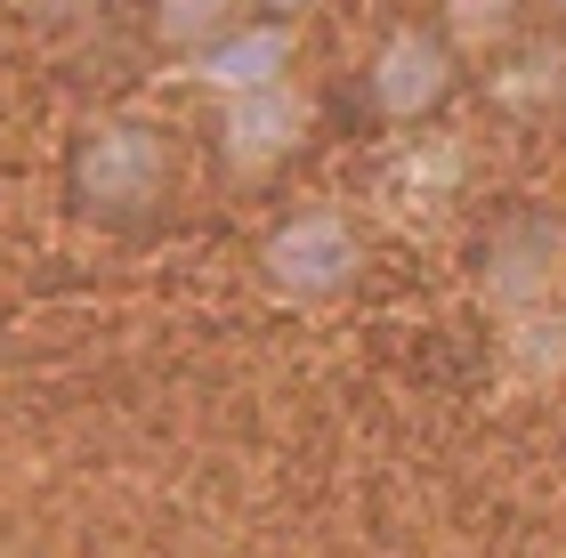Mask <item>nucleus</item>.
I'll return each mask as SVG.
<instances>
[{
  "instance_id": "6",
  "label": "nucleus",
  "mask_w": 566,
  "mask_h": 558,
  "mask_svg": "<svg viewBox=\"0 0 566 558\" xmlns=\"http://www.w3.org/2000/svg\"><path fill=\"white\" fill-rule=\"evenodd\" d=\"M202 82L211 90H251V82H283V65H292V33L283 24H260V33H243V24H227V33L202 49Z\"/></svg>"
},
{
  "instance_id": "10",
  "label": "nucleus",
  "mask_w": 566,
  "mask_h": 558,
  "mask_svg": "<svg viewBox=\"0 0 566 558\" xmlns=\"http://www.w3.org/2000/svg\"><path fill=\"white\" fill-rule=\"evenodd\" d=\"M268 9H307V0H268Z\"/></svg>"
},
{
  "instance_id": "9",
  "label": "nucleus",
  "mask_w": 566,
  "mask_h": 558,
  "mask_svg": "<svg viewBox=\"0 0 566 558\" xmlns=\"http://www.w3.org/2000/svg\"><path fill=\"white\" fill-rule=\"evenodd\" d=\"M90 9H97V0H24V17H41V24H73Z\"/></svg>"
},
{
  "instance_id": "8",
  "label": "nucleus",
  "mask_w": 566,
  "mask_h": 558,
  "mask_svg": "<svg viewBox=\"0 0 566 558\" xmlns=\"http://www.w3.org/2000/svg\"><path fill=\"white\" fill-rule=\"evenodd\" d=\"M526 9H534V0H437L453 49H494V41H510Z\"/></svg>"
},
{
  "instance_id": "5",
  "label": "nucleus",
  "mask_w": 566,
  "mask_h": 558,
  "mask_svg": "<svg viewBox=\"0 0 566 558\" xmlns=\"http://www.w3.org/2000/svg\"><path fill=\"white\" fill-rule=\"evenodd\" d=\"M558 267V227L543 219H510L494 243H485V292L494 299H518V292H543Z\"/></svg>"
},
{
  "instance_id": "2",
  "label": "nucleus",
  "mask_w": 566,
  "mask_h": 558,
  "mask_svg": "<svg viewBox=\"0 0 566 558\" xmlns=\"http://www.w3.org/2000/svg\"><path fill=\"white\" fill-rule=\"evenodd\" d=\"M356 267H365V243H356V227L340 211H300V219H283L275 235L260 243L268 292L292 299V308H316V299L348 292Z\"/></svg>"
},
{
  "instance_id": "7",
  "label": "nucleus",
  "mask_w": 566,
  "mask_h": 558,
  "mask_svg": "<svg viewBox=\"0 0 566 558\" xmlns=\"http://www.w3.org/2000/svg\"><path fill=\"white\" fill-rule=\"evenodd\" d=\"M243 0H146V33L154 49H170V57H202L227 24H235Z\"/></svg>"
},
{
  "instance_id": "3",
  "label": "nucleus",
  "mask_w": 566,
  "mask_h": 558,
  "mask_svg": "<svg viewBox=\"0 0 566 558\" xmlns=\"http://www.w3.org/2000/svg\"><path fill=\"white\" fill-rule=\"evenodd\" d=\"M461 90V49L446 41V24H397L365 65V97L380 122H429Z\"/></svg>"
},
{
  "instance_id": "4",
  "label": "nucleus",
  "mask_w": 566,
  "mask_h": 558,
  "mask_svg": "<svg viewBox=\"0 0 566 558\" xmlns=\"http://www.w3.org/2000/svg\"><path fill=\"white\" fill-rule=\"evenodd\" d=\"M227 106H219V162L235 170V179H260V170L275 162H292L300 146H307V97L292 82H251V90H219Z\"/></svg>"
},
{
  "instance_id": "1",
  "label": "nucleus",
  "mask_w": 566,
  "mask_h": 558,
  "mask_svg": "<svg viewBox=\"0 0 566 558\" xmlns=\"http://www.w3.org/2000/svg\"><path fill=\"white\" fill-rule=\"evenodd\" d=\"M65 194L97 227H138L170 202V146L154 122H90L65 155Z\"/></svg>"
},
{
  "instance_id": "11",
  "label": "nucleus",
  "mask_w": 566,
  "mask_h": 558,
  "mask_svg": "<svg viewBox=\"0 0 566 558\" xmlns=\"http://www.w3.org/2000/svg\"><path fill=\"white\" fill-rule=\"evenodd\" d=\"M551 9H558V17H566V0H551Z\"/></svg>"
}]
</instances>
